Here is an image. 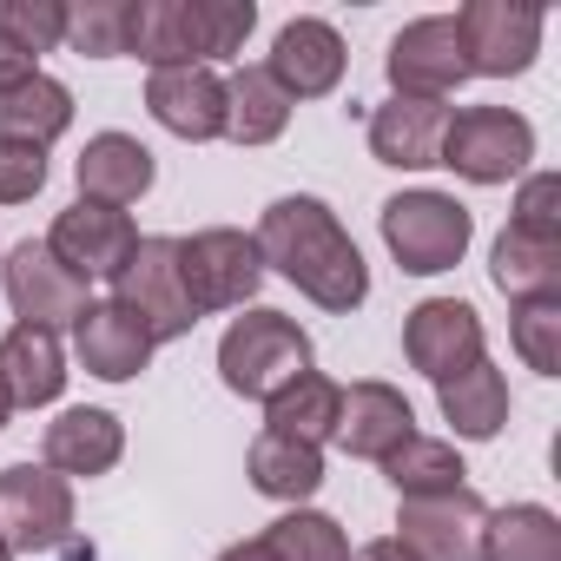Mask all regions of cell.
<instances>
[{
    "instance_id": "34",
    "label": "cell",
    "mask_w": 561,
    "mask_h": 561,
    "mask_svg": "<svg viewBox=\"0 0 561 561\" xmlns=\"http://www.w3.org/2000/svg\"><path fill=\"white\" fill-rule=\"evenodd\" d=\"M0 41L41 67V54L67 47V0H0Z\"/></svg>"
},
{
    "instance_id": "13",
    "label": "cell",
    "mask_w": 561,
    "mask_h": 561,
    "mask_svg": "<svg viewBox=\"0 0 561 561\" xmlns=\"http://www.w3.org/2000/svg\"><path fill=\"white\" fill-rule=\"evenodd\" d=\"M344 67H351L344 34H337L331 21H318V14H298V21L277 27L271 60H264V73L285 87L291 106H298V100H324V93H337V87H344Z\"/></svg>"
},
{
    "instance_id": "17",
    "label": "cell",
    "mask_w": 561,
    "mask_h": 561,
    "mask_svg": "<svg viewBox=\"0 0 561 561\" xmlns=\"http://www.w3.org/2000/svg\"><path fill=\"white\" fill-rule=\"evenodd\" d=\"M126 456V423L100 403H80V410H60L41 436V462L67 482H93V476H113Z\"/></svg>"
},
{
    "instance_id": "27",
    "label": "cell",
    "mask_w": 561,
    "mask_h": 561,
    "mask_svg": "<svg viewBox=\"0 0 561 561\" xmlns=\"http://www.w3.org/2000/svg\"><path fill=\"white\" fill-rule=\"evenodd\" d=\"M337 403H344V383H331L324 370H305V377H291L285 390L264 403V430L324 449L337 436Z\"/></svg>"
},
{
    "instance_id": "37",
    "label": "cell",
    "mask_w": 561,
    "mask_h": 561,
    "mask_svg": "<svg viewBox=\"0 0 561 561\" xmlns=\"http://www.w3.org/2000/svg\"><path fill=\"white\" fill-rule=\"evenodd\" d=\"M47 192V152L21 146V139H0V205H27Z\"/></svg>"
},
{
    "instance_id": "21",
    "label": "cell",
    "mask_w": 561,
    "mask_h": 561,
    "mask_svg": "<svg viewBox=\"0 0 561 561\" xmlns=\"http://www.w3.org/2000/svg\"><path fill=\"white\" fill-rule=\"evenodd\" d=\"M244 476H251V489L271 495V502L311 508V495L324 489V449L291 443V436H277V430H257L251 449H244Z\"/></svg>"
},
{
    "instance_id": "2",
    "label": "cell",
    "mask_w": 561,
    "mask_h": 561,
    "mask_svg": "<svg viewBox=\"0 0 561 561\" xmlns=\"http://www.w3.org/2000/svg\"><path fill=\"white\" fill-rule=\"evenodd\" d=\"M305 370H311V337H305V324L285 318V311L251 305V311L231 318L225 337H218V377H225V390L244 397V403H271L277 390H285L291 377H305Z\"/></svg>"
},
{
    "instance_id": "5",
    "label": "cell",
    "mask_w": 561,
    "mask_h": 561,
    "mask_svg": "<svg viewBox=\"0 0 561 561\" xmlns=\"http://www.w3.org/2000/svg\"><path fill=\"white\" fill-rule=\"evenodd\" d=\"M179 277H185V298L198 318L211 311H244L264 285V257L257 238L238 225H205L192 238H179Z\"/></svg>"
},
{
    "instance_id": "14",
    "label": "cell",
    "mask_w": 561,
    "mask_h": 561,
    "mask_svg": "<svg viewBox=\"0 0 561 561\" xmlns=\"http://www.w3.org/2000/svg\"><path fill=\"white\" fill-rule=\"evenodd\" d=\"M133 244H139V225H133V211H113V205H87V198H73L67 211H54V231H47V251L73 271V277H113L126 257H133Z\"/></svg>"
},
{
    "instance_id": "38",
    "label": "cell",
    "mask_w": 561,
    "mask_h": 561,
    "mask_svg": "<svg viewBox=\"0 0 561 561\" xmlns=\"http://www.w3.org/2000/svg\"><path fill=\"white\" fill-rule=\"evenodd\" d=\"M351 561H416L397 535H377V541H364V548H351Z\"/></svg>"
},
{
    "instance_id": "7",
    "label": "cell",
    "mask_w": 561,
    "mask_h": 561,
    "mask_svg": "<svg viewBox=\"0 0 561 561\" xmlns=\"http://www.w3.org/2000/svg\"><path fill=\"white\" fill-rule=\"evenodd\" d=\"M456 34H462L469 80H515L535 67L548 14L535 0H469V8H456Z\"/></svg>"
},
{
    "instance_id": "6",
    "label": "cell",
    "mask_w": 561,
    "mask_h": 561,
    "mask_svg": "<svg viewBox=\"0 0 561 561\" xmlns=\"http://www.w3.org/2000/svg\"><path fill=\"white\" fill-rule=\"evenodd\" d=\"M106 285H113V305H119V311H133V318L152 331V344L192 337L198 311H192L185 277H179V238H139V244H133V257L106 277Z\"/></svg>"
},
{
    "instance_id": "33",
    "label": "cell",
    "mask_w": 561,
    "mask_h": 561,
    "mask_svg": "<svg viewBox=\"0 0 561 561\" xmlns=\"http://www.w3.org/2000/svg\"><path fill=\"white\" fill-rule=\"evenodd\" d=\"M508 344L535 377H561V298H528L508 311Z\"/></svg>"
},
{
    "instance_id": "28",
    "label": "cell",
    "mask_w": 561,
    "mask_h": 561,
    "mask_svg": "<svg viewBox=\"0 0 561 561\" xmlns=\"http://www.w3.org/2000/svg\"><path fill=\"white\" fill-rule=\"evenodd\" d=\"M476 561H561V515H554L548 502L489 508Z\"/></svg>"
},
{
    "instance_id": "22",
    "label": "cell",
    "mask_w": 561,
    "mask_h": 561,
    "mask_svg": "<svg viewBox=\"0 0 561 561\" xmlns=\"http://www.w3.org/2000/svg\"><path fill=\"white\" fill-rule=\"evenodd\" d=\"M0 383H8L14 410H47L60 403L67 390V351L54 331H34V324H14L0 337Z\"/></svg>"
},
{
    "instance_id": "26",
    "label": "cell",
    "mask_w": 561,
    "mask_h": 561,
    "mask_svg": "<svg viewBox=\"0 0 561 561\" xmlns=\"http://www.w3.org/2000/svg\"><path fill=\"white\" fill-rule=\"evenodd\" d=\"M126 54L146 60L152 73L165 67H198V34L185 0H133L126 8Z\"/></svg>"
},
{
    "instance_id": "41",
    "label": "cell",
    "mask_w": 561,
    "mask_h": 561,
    "mask_svg": "<svg viewBox=\"0 0 561 561\" xmlns=\"http://www.w3.org/2000/svg\"><path fill=\"white\" fill-rule=\"evenodd\" d=\"M14 423V397H8V383H0V430Z\"/></svg>"
},
{
    "instance_id": "3",
    "label": "cell",
    "mask_w": 561,
    "mask_h": 561,
    "mask_svg": "<svg viewBox=\"0 0 561 561\" xmlns=\"http://www.w3.org/2000/svg\"><path fill=\"white\" fill-rule=\"evenodd\" d=\"M377 231L390 244V257L410 271V277H443L462 264L469 238H476V218L456 192H436V185H416V192H397L383 198L377 211Z\"/></svg>"
},
{
    "instance_id": "42",
    "label": "cell",
    "mask_w": 561,
    "mask_h": 561,
    "mask_svg": "<svg viewBox=\"0 0 561 561\" xmlns=\"http://www.w3.org/2000/svg\"><path fill=\"white\" fill-rule=\"evenodd\" d=\"M0 561H14V548H8V535H0Z\"/></svg>"
},
{
    "instance_id": "15",
    "label": "cell",
    "mask_w": 561,
    "mask_h": 561,
    "mask_svg": "<svg viewBox=\"0 0 561 561\" xmlns=\"http://www.w3.org/2000/svg\"><path fill=\"white\" fill-rule=\"evenodd\" d=\"M410 436H416V410H410V397H403L397 383L364 377V383L344 390V403H337V436H331L344 456H357V462H390Z\"/></svg>"
},
{
    "instance_id": "10",
    "label": "cell",
    "mask_w": 561,
    "mask_h": 561,
    "mask_svg": "<svg viewBox=\"0 0 561 561\" xmlns=\"http://www.w3.org/2000/svg\"><path fill=\"white\" fill-rule=\"evenodd\" d=\"M383 80H390V100H443L456 87H469V60H462V34H456V14H423L410 21L390 54H383Z\"/></svg>"
},
{
    "instance_id": "4",
    "label": "cell",
    "mask_w": 561,
    "mask_h": 561,
    "mask_svg": "<svg viewBox=\"0 0 561 561\" xmlns=\"http://www.w3.org/2000/svg\"><path fill=\"white\" fill-rule=\"evenodd\" d=\"M528 159H535V126L515 106H449L436 165H449L469 185H508L528 172Z\"/></svg>"
},
{
    "instance_id": "24",
    "label": "cell",
    "mask_w": 561,
    "mask_h": 561,
    "mask_svg": "<svg viewBox=\"0 0 561 561\" xmlns=\"http://www.w3.org/2000/svg\"><path fill=\"white\" fill-rule=\"evenodd\" d=\"M291 126V100L264 67H231L225 73V139L231 146H271Z\"/></svg>"
},
{
    "instance_id": "35",
    "label": "cell",
    "mask_w": 561,
    "mask_h": 561,
    "mask_svg": "<svg viewBox=\"0 0 561 561\" xmlns=\"http://www.w3.org/2000/svg\"><path fill=\"white\" fill-rule=\"evenodd\" d=\"M126 8L133 0H80V8H67V47L87 60H119L126 54Z\"/></svg>"
},
{
    "instance_id": "32",
    "label": "cell",
    "mask_w": 561,
    "mask_h": 561,
    "mask_svg": "<svg viewBox=\"0 0 561 561\" xmlns=\"http://www.w3.org/2000/svg\"><path fill=\"white\" fill-rule=\"evenodd\" d=\"M192 8V34H198V67H218V60H238L251 27H257V8L251 0H185Z\"/></svg>"
},
{
    "instance_id": "8",
    "label": "cell",
    "mask_w": 561,
    "mask_h": 561,
    "mask_svg": "<svg viewBox=\"0 0 561 561\" xmlns=\"http://www.w3.org/2000/svg\"><path fill=\"white\" fill-rule=\"evenodd\" d=\"M0 535H8L14 561L67 548L73 541V482L54 476L47 462L0 469Z\"/></svg>"
},
{
    "instance_id": "19",
    "label": "cell",
    "mask_w": 561,
    "mask_h": 561,
    "mask_svg": "<svg viewBox=\"0 0 561 561\" xmlns=\"http://www.w3.org/2000/svg\"><path fill=\"white\" fill-rule=\"evenodd\" d=\"M73 351H80V364H87V377H100V383H133L146 364H152V331L133 318V311H119L113 298H93L87 311H80V324H73Z\"/></svg>"
},
{
    "instance_id": "29",
    "label": "cell",
    "mask_w": 561,
    "mask_h": 561,
    "mask_svg": "<svg viewBox=\"0 0 561 561\" xmlns=\"http://www.w3.org/2000/svg\"><path fill=\"white\" fill-rule=\"evenodd\" d=\"M73 126V93L54 73H27L21 87L0 93V139H21V146H54Z\"/></svg>"
},
{
    "instance_id": "36",
    "label": "cell",
    "mask_w": 561,
    "mask_h": 561,
    "mask_svg": "<svg viewBox=\"0 0 561 561\" xmlns=\"http://www.w3.org/2000/svg\"><path fill=\"white\" fill-rule=\"evenodd\" d=\"M508 225L528 231V238H554V244H561V179H554V172H522Z\"/></svg>"
},
{
    "instance_id": "30",
    "label": "cell",
    "mask_w": 561,
    "mask_h": 561,
    "mask_svg": "<svg viewBox=\"0 0 561 561\" xmlns=\"http://www.w3.org/2000/svg\"><path fill=\"white\" fill-rule=\"evenodd\" d=\"M383 476H390V489L397 495H443V489H462L469 482V462H462V449L449 443V436H410L390 462H377Z\"/></svg>"
},
{
    "instance_id": "16",
    "label": "cell",
    "mask_w": 561,
    "mask_h": 561,
    "mask_svg": "<svg viewBox=\"0 0 561 561\" xmlns=\"http://www.w3.org/2000/svg\"><path fill=\"white\" fill-rule=\"evenodd\" d=\"M146 113L185 146L225 139V73L218 67H165L146 80Z\"/></svg>"
},
{
    "instance_id": "31",
    "label": "cell",
    "mask_w": 561,
    "mask_h": 561,
    "mask_svg": "<svg viewBox=\"0 0 561 561\" xmlns=\"http://www.w3.org/2000/svg\"><path fill=\"white\" fill-rule=\"evenodd\" d=\"M264 548L271 561H351V535L324 508H285L264 528Z\"/></svg>"
},
{
    "instance_id": "23",
    "label": "cell",
    "mask_w": 561,
    "mask_h": 561,
    "mask_svg": "<svg viewBox=\"0 0 561 561\" xmlns=\"http://www.w3.org/2000/svg\"><path fill=\"white\" fill-rule=\"evenodd\" d=\"M436 410L456 430V443H495L508 430V377L482 357V364L456 370L449 383H436Z\"/></svg>"
},
{
    "instance_id": "12",
    "label": "cell",
    "mask_w": 561,
    "mask_h": 561,
    "mask_svg": "<svg viewBox=\"0 0 561 561\" xmlns=\"http://www.w3.org/2000/svg\"><path fill=\"white\" fill-rule=\"evenodd\" d=\"M482 522H489V502L469 482L443 495H397V541L416 561H476Z\"/></svg>"
},
{
    "instance_id": "40",
    "label": "cell",
    "mask_w": 561,
    "mask_h": 561,
    "mask_svg": "<svg viewBox=\"0 0 561 561\" xmlns=\"http://www.w3.org/2000/svg\"><path fill=\"white\" fill-rule=\"evenodd\" d=\"M211 561H271V548H264V535H251V541H231V548H218Z\"/></svg>"
},
{
    "instance_id": "1",
    "label": "cell",
    "mask_w": 561,
    "mask_h": 561,
    "mask_svg": "<svg viewBox=\"0 0 561 561\" xmlns=\"http://www.w3.org/2000/svg\"><path fill=\"white\" fill-rule=\"evenodd\" d=\"M251 238H257L264 271L291 277V285H298L318 311L351 318V311L370 298V264H364L357 238L337 225V211H331L324 198H311V192H285V198H271Z\"/></svg>"
},
{
    "instance_id": "39",
    "label": "cell",
    "mask_w": 561,
    "mask_h": 561,
    "mask_svg": "<svg viewBox=\"0 0 561 561\" xmlns=\"http://www.w3.org/2000/svg\"><path fill=\"white\" fill-rule=\"evenodd\" d=\"M27 73H41V67H34V60H27V54H14V47H8V41H0V93H8V87H21V80H27Z\"/></svg>"
},
{
    "instance_id": "25",
    "label": "cell",
    "mask_w": 561,
    "mask_h": 561,
    "mask_svg": "<svg viewBox=\"0 0 561 561\" xmlns=\"http://www.w3.org/2000/svg\"><path fill=\"white\" fill-rule=\"evenodd\" d=\"M489 277H495V291H502L508 305L561 298V244L502 225V238H495V251H489Z\"/></svg>"
},
{
    "instance_id": "18",
    "label": "cell",
    "mask_w": 561,
    "mask_h": 561,
    "mask_svg": "<svg viewBox=\"0 0 561 561\" xmlns=\"http://www.w3.org/2000/svg\"><path fill=\"white\" fill-rule=\"evenodd\" d=\"M73 179H80V198H87V205L126 211V205H139V198L152 192L159 159H152V146L133 139V133H93V139L80 146V159H73Z\"/></svg>"
},
{
    "instance_id": "9",
    "label": "cell",
    "mask_w": 561,
    "mask_h": 561,
    "mask_svg": "<svg viewBox=\"0 0 561 561\" xmlns=\"http://www.w3.org/2000/svg\"><path fill=\"white\" fill-rule=\"evenodd\" d=\"M0 291H8V305H14L21 324L54 331V337L73 331L80 311L93 305V298H87V277H73V271L47 251V238H21L14 251H0Z\"/></svg>"
},
{
    "instance_id": "20",
    "label": "cell",
    "mask_w": 561,
    "mask_h": 561,
    "mask_svg": "<svg viewBox=\"0 0 561 561\" xmlns=\"http://www.w3.org/2000/svg\"><path fill=\"white\" fill-rule=\"evenodd\" d=\"M443 126H449L443 100H383L370 113V159L397 172H430L443 152Z\"/></svg>"
},
{
    "instance_id": "11",
    "label": "cell",
    "mask_w": 561,
    "mask_h": 561,
    "mask_svg": "<svg viewBox=\"0 0 561 561\" xmlns=\"http://www.w3.org/2000/svg\"><path fill=\"white\" fill-rule=\"evenodd\" d=\"M403 357H410V370H423L430 383H449L456 370H469V364L489 357L482 311H476L469 298H423V305L403 318Z\"/></svg>"
}]
</instances>
